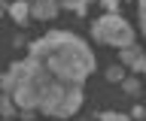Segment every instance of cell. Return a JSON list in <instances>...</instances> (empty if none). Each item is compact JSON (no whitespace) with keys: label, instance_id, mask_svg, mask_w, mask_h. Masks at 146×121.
<instances>
[{"label":"cell","instance_id":"cell-8","mask_svg":"<svg viewBox=\"0 0 146 121\" xmlns=\"http://www.w3.org/2000/svg\"><path fill=\"white\" fill-rule=\"evenodd\" d=\"M107 79H110V82H122V79H125V70H122V67H110Z\"/></svg>","mask_w":146,"mask_h":121},{"label":"cell","instance_id":"cell-7","mask_svg":"<svg viewBox=\"0 0 146 121\" xmlns=\"http://www.w3.org/2000/svg\"><path fill=\"white\" fill-rule=\"evenodd\" d=\"M0 112H3V115H12V112H15V100H12V97H9V94H3V97H0Z\"/></svg>","mask_w":146,"mask_h":121},{"label":"cell","instance_id":"cell-1","mask_svg":"<svg viewBox=\"0 0 146 121\" xmlns=\"http://www.w3.org/2000/svg\"><path fill=\"white\" fill-rule=\"evenodd\" d=\"M0 85L21 112L40 109L52 118H70L82 109V85L58 79L43 61L31 55L9 67Z\"/></svg>","mask_w":146,"mask_h":121},{"label":"cell","instance_id":"cell-5","mask_svg":"<svg viewBox=\"0 0 146 121\" xmlns=\"http://www.w3.org/2000/svg\"><path fill=\"white\" fill-rule=\"evenodd\" d=\"M9 12H12V18H15L18 24H25V21L31 18V3H27V0H15V3L9 6Z\"/></svg>","mask_w":146,"mask_h":121},{"label":"cell","instance_id":"cell-15","mask_svg":"<svg viewBox=\"0 0 146 121\" xmlns=\"http://www.w3.org/2000/svg\"><path fill=\"white\" fill-rule=\"evenodd\" d=\"M82 3H88V0H82Z\"/></svg>","mask_w":146,"mask_h":121},{"label":"cell","instance_id":"cell-12","mask_svg":"<svg viewBox=\"0 0 146 121\" xmlns=\"http://www.w3.org/2000/svg\"><path fill=\"white\" fill-rule=\"evenodd\" d=\"M140 30L146 37V0H140Z\"/></svg>","mask_w":146,"mask_h":121},{"label":"cell","instance_id":"cell-2","mask_svg":"<svg viewBox=\"0 0 146 121\" xmlns=\"http://www.w3.org/2000/svg\"><path fill=\"white\" fill-rule=\"evenodd\" d=\"M31 58L43 61L58 79L73 82V85H82L94 73V64H98L94 61V52L79 37L64 33V30H52L43 39H36L34 46H31Z\"/></svg>","mask_w":146,"mask_h":121},{"label":"cell","instance_id":"cell-17","mask_svg":"<svg viewBox=\"0 0 146 121\" xmlns=\"http://www.w3.org/2000/svg\"><path fill=\"white\" fill-rule=\"evenodd\" d=\"M0 121H6V118H0Z\"/></svg>","mask_w":146,"mask_h":121},{"label":"cell","instance_id":"cell-6","mask_svg":"<svg viewBox=\"0 0 146 121\" xmlns=\"http://www.w3.org/2000/svg\"><path fill=\"white\" fill-rule=\"evenodd\" d=\"M140 58H143V55H140V48H137L134 43L122 48V64H131V67H137V61H140Z\"/></svg>","mask_w":146,"mask_h":121},{"label":"cell","instance_id":"cell-10","mask_svg":"<svg viewBox=\"0 0 146 121\" xmlns=\"http://www.w3.org/2000/svg\"><path fill=\"white\" fill-rule=\"evenodd\" d=\"M67 6H70L76 15H85V3H82V0H67Z\"/></svg>","mask_w":146,"mask_h":121},{"label":"cell","instance_id":"cell-11","mask_svg":"<svg viewBox=\"0 0 146 121\" xmlns=\"http://www.w3.org/2000/svg\"><path fill=\"white\" fill-rule=\"evenodd\" d=\"M122 85H125V91H128V94H137V91H140L137 79H122Z\"/></svg>","mask_w":146,"mask_h":121},{"label":"cell","instance_id":"cell-3","mask_svg":"<svg viewBox=\"0 0 146 121\" xmlns=\"http://www.w3.org/2000/svg\"><path fill=\"white\" fill-rule=\"evenodd\" d=\"M91 37L98 39V43H107V46L125 48V46H131V43H134V27H131L122 15L107 12L104 18H98L94 24H91Z\"/></svg>","mask_w":146,"mask_h":121},{"label":"cell","instance_id":"cell-14","mask_svg":"<svg viewBox=\"0 0 146 121\" xmlns=\"http://www.w3.org/2000/svg\"><path fill=\"white\" fill-rule=\"evenodd\" d=\"M134 70H137V73H146V55L137 61V67H134Z\"/></svg>","mask_w":146,"mask_h":121},{"label":"cell","instance_id":"cell-9","mask_svg":"<svg viewBox=\"0 0 146 121\" xmlns=\"http://www.w3.org/2000/svg\"><path fill=\"white\" fill-rule=\"evenodd\" d=\"M100 121H128V115H119V112H100Z\"/></svg>","mask_w":146,"mask_h":121},{"label":"cell","instance_id":"cell-4","mask_svg":"<svg viewBox=\"0 0 146 121\" xmlns=\"http://www.w3.org/2000/svg\"><path fill=\"white\" fill-rule=\"evenodd\" d=\"M31 15L40 18V21H49V18L58 15V3H55V0H34V3H31Z\"/></svg>","mask_w":146,"mask_h":121},{"label":"cell","instance_id":"cell-13","mask_svg":"<svg viewBox=\"0 0 146 121\" xmlns=\"http://www.w3.org/2000/svg\"><path fill=\"white\" fill-rule=\"evenodd\" d=\"M119 3H122V0H100V6H104L107 12H116V9H119Z\"/></svg>","mask_w":146,"mask_h":121},{"label":"cell","instance_id":"cell-16","mask_svg":"<svg viewBox=\"0 0 146 121\" xmlns=\"http://www.w3.org/2000/svg\"><path fill=\"white\" fill-rule=\"evenodd\" d=\"M55 121H61V118H55Z\"/></svg>","mask_w":146,"mask_h":121}]
</instances>
